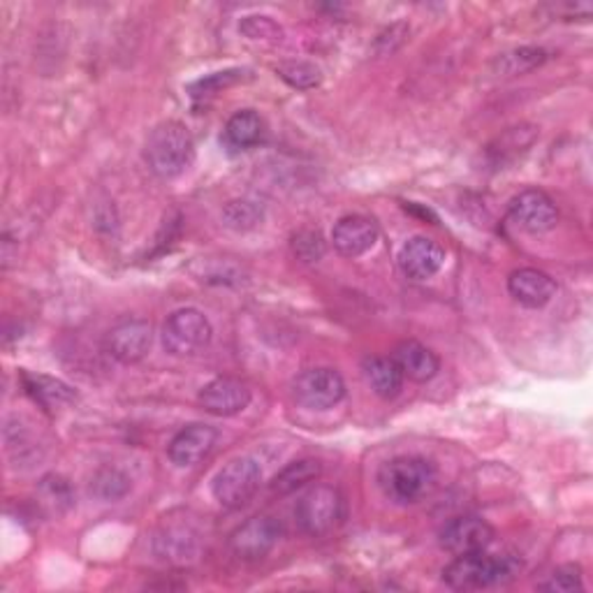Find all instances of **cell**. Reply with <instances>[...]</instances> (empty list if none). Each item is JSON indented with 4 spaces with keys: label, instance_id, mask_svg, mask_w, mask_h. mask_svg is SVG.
<instances>
[{
    "label": "cell",
    "instance_id": "3",
    "mask_svg": "<svg viewBox=\"0 0 593 593\" xmlns=\"http://www.w3.org/2000/svg\"><path fill=\"white\" fill-rule=\"evenodd\" d=\"M521 570V559L515 554L492 557L485 552L461 554L446 570L443 580L450 589L457 591H475L496 584H508L515 580Z\"/></svg>",
    "mask_w": 593,
    "mask_h": 593
},
{
    "label": "cell",
    "instance_id": "9",
    "mask_svg": "<svg viewBox=\"0 0 593 593\" xmlns=\"http://www.w3.org/2000/svg\"><path fill=\"white\" fill-rule=\"evenodd\" d=\"M508 213L510 221L529 234H545L559 223V209L552 202V197L538 188H529L513 197Z\"/></svg>",
    "mask_w": 593,
    "mask_h": 593
},
{
    "label": "cell",
    "instance_id": "17",
    "mask_svg": "<svg viewBox=\"0 0 593 593\" xmlns=\"http://www.w3.org/2000/svg\"><path fill=\"white\" fill-rule=\"evenodd\" d=\"M21 383L29 397L45 408L47 413H61L77 402V392L58 378L45 376V373H21Z\"/></svg>",
    "mask_w": 593,
    "mask_h": 593
},
{
    "label": "cell",
    "instance_id": "29",
    "mask_svg": "<svg viewBox=\"0 0 593 593\" xmlns=\"http://www.w3.org/2000/svg\"><path fill=\"white\" fill-rule=\"evenodd\" d=\"M239 31L251 40H281V35H283L276 21L272 17H265V14L244 17L239 24Z\"/></svg>",
    "mask_w": 593,
    "mask_h": 593
},
{
    "label": "cell",
    "instance_id": "1",
    "mask_svg": "<svg viewBox=\"0 0 593 593\" xmlns=\"http://www.w3.org/2000/svg\"><path fill=\"white\" fill-rule=\"evenodd\" d=\"M149 169L161 179H174L186 172L195 158L190 130L179 121H163L151 130L144 146Z\"/></svg>",
    "mask_w": 593,
    "mask_h": 593
},
{
    "label": "cell",
    "instance_id": "20",
    "mask_svg": "<svg viewBox=\"0 0 593 593\" xmlns=\"http://www.w3.org/2000/svg\"><path fill=\"white\" fill-rule=\"evenodd\" d=\"M262 135H265V121H262L253 109H241V112H237L228 121L223 130L226 144L237 151L253 149L262 140Z\"/></svg>",
    "mask_w": 593,
    "mask_h": 593
},
{
    "label": "cell",
    "instance_id": "12",
    "mask_svg": "<svg viewBox=\"0 0 593 593\" xmlns=\"http://www.w3.org/2000/svg\"><path fill=\"white\" fill-rule=\"evenodd\" d=\"M153 341V327L146 320L130 318L112 327L107 334V350L109 355L119 360L121 364H135L146 358Z\"/></svg>",
    "mask_w": 593,
    "mask_h": 593
},
{
    "label": "cell",
    "instance_id": "15",
    "mask_svg": "<svg viewBox=\"0 0 593 593\" xmlns=\"http://www.w3.org/2000/svg\"><path fill=\"white\" fill-rule=\"evenodd\" d=\"M378 223L369 216H345L332 230V244L343 257H360L376 246Z\"/></svg>",
    "mask_w": 593,
    "mask_h": 593
},
{
    "label": "cell",
    "instance_id": "2",
    "mask_svg": "<svg viewBox=\"0 0 593 593\" xmlns=\"http://www.w3.org/2000/svg\"><path fill=\"white\" fill-rule=\"evenodd\" d=\"M378 487L392 503H417L436 487V466L429 459L417 454L394 457L381 466Z\"/></svg>",
    "mask_w": 593,
    "mask_h": 593
},
{
    "label": "cell",
    "instance_id": "6",
    "mask_svg": "<svg viewBox=\"0 0 593 593\" xmlns=\"http://www.w3.org/2000/svg\"><path fill=\"white\" fill-rule=\"evenodd\" d=\"M262 482V471L257 466V461L251 457H237L218 471L213 477V498L223 505V508H241V505L249 503L255 492L260 490Z\"/></svg>",
    "mask_w": 593,
    "mask_h": 593
},
{
    "label": "cell",
    "instance_id": "23",
    "mask_svg": "<svg viewBox=\"0 0 593 593\" xmlns=\"http://www.w3.org/2000/svg\"><path fill=\"white\" fill-rule=\"evenodd\" d=\"M547 61V52L540 47H519L513 52H505L496 58L494 68L496 73L505 75V77H517V75H526Z\"/></svg>",
    "mask_w": 593,
    "mask_h": 593
},
{
    "label": "cell",
    "instance_id": "10",
    "mask_svg": "<svg viewBox=\"0 0 593 593\" xmlns=\"http://www.w3.org/2000/svg\"><path fill=\"white\" fill-rule=\"evenodd\" d=\"M492 542H494L492 524L475 515L457 517L450 524H446V529L441 531V547L454 557L485 552Z\"/></svg>",
    "mask_w": 593,
    "mask_h": 593
},
{
    "label": "cell",
    "instance_id": "27",
    "mask_svg": "<svg viewBox=\"0 0 593 593\" xmlns=\"http://www.w3.org/2000/svg\"><path fill=\"white\" fill-rule=\"evenodd\" d=\"M91 492L100 501H121L130 492V477L119 469H102L91 480Z\"/></svg>",
    "mask_w": 593,
    "mask_h": 593
},
{
    "label": "cell",
    "instance_id": "7",
    "mask_svg": "<svg viewBox=\"0 0 593 593\" xmlns=\"http://www.w3.org/2000/svg\"><path fill=\"white\" fill-rule=\"evenodd\" d=\"M293 397L309 410H329L345 397V381L334 369H306L293 383Z\"/></svg>",
    "mask_w": 593,
    "mask_h": 593
},
{
    "label": "cell",
    "instance_id": "22",
    "mask_svg": "<svg viewBox=\"0 0 593 593\" xmlns=\"http://www.w3.org/2000/svg\"><path fill=\"white\" fill-rule=\"evenodd\" d=\"M158 554L174 563H186L197 554V534L188 526H172L158 538Z\"/></svg>",
    "mask_w": 593,
    "mask_h": 593
},
{
    "label": "cell",
    "instance_id": "8",
    "mask_svg": "<svg viewBox=\"0 0 593 593\" xmlns=\"http://www.w3.org/2000/svg\"><path fill=\"white\" fill-rule=\"evenodd\" d=\"M281 534H283V526L276 517L255 515L241 524L232 534L230 547L241 561H260L276 547Z\"/></svg>",
    "mask_w": 593,
    "mask_h": 593
},
{
    "label": "cell",
    "instance_id": "11",
    "mask_svg": "<svg viewBox=\"0 0 593 593\" xmlns=\"http://www.w3.org/2000/svg\"><path fill=\"white\" fill-rule=\"evenodd\" d=\"M253 399L251 387L234 376H218L200 392V406L216 417H232L246 410Z\"/></svg>",
    "mask_w": 593,
    "mask_h": 593
},
{
    "label": "cell",
    "instance_id": "31",
    "mask_svg": "<svg viewBox=\"0 0 593 593\" xmlns=\"http://www.w3.org/2000/svg\"><path fill=\"white\" fill-rule=\"evenodd\" d=\"M237 79H241V73L239 70H228V73H216L207 79H200L197 84L190 86V91L195 98H202V96H213L216 91L226 89V86L234 84Z\"/></svg>",
    "mask_w": 593,
    "mask_h": 593
},
{
    "label": "cell",
    "instance_id": "28",
    "mask_svg": "<svg viewBox=\"0 0 593 593\" xmlns=\"http://www.w3.org/2000/svg\"><path fill=\"white\" fill-rule=\"evenodd\" d=\"M542 591H552V593H570V591H582V568L575 563H568L557 568L552 575H549L547 582L540 584Z\"/></svg>",
    "mask_w": 593,
    "mask_h": 593
},
{
    "label": "cell",
    "instance_id": "16",
    "mask_svg": "<svg viewBox=\"0 0 593 593\" xmlns=\"http://www.w3.org/2000/svg\"><path fill=\"white\" fill-rule=\"evenodd\" d=\"M508 290L526 309H542L557 295V283L554 278L534 270V267H524L510 274L508 278Z\"/></svg>",
    "mask_w": 593,
    "mask_h": 593
},
{
    "label": "cell",
    "instance_id": "5",
    "mask_svg": "<svg viewBox=\"0 0 593 593\" xmlns=\"http://www.w3.org/2000/svg\"><path fill=\"white\" fill-rule=\"evenodd\" d=\"M213 329L209 318L197 309L174 311L163 325V348L174 358H190L202 353L211 343Z\"/></svg>",
    "mask_w": 593,
    "mask_h": 593
},
{
    "label": "cell",
    "instance_id": "13",
    "mask_svg": "<svg viewBox=\"0 0 593 593\" xmlns=\"http://www.w3.org/2000/svg\"><path fill=\"white\" fill-rule=\"evenodd\" d=\"M216 441H218V431L213 427L195 422L172 438L167 454H169L174 466L190 469V466L200 464V461H205L211 454Z\"/></svg>",
    "mask_w": 593,
    "mask_h": 593
},
{
    "label": "cell",
    "instance_id": "18",
    "mask_svg": "<svg viewBox=\"0 0 593 593\" xmlns=\"http://www.w3.org/2000/svg\"><path fill=\"white\" fill-rule=\"evenodd\" d=\"M392 360L402 369L404 378L413 383H427L436 376L438 369H441V360H438V355L427 345H422L420 341H402L397 348H394Z\"/></svg>",
    "mask_w": 593,
    "mask_h": 593
},
{
    "label": "cell",
    "instance_id": "14",
    "mask_svg": "<svg viewBox=\"0 0 593 593\" xmlns=\"http://www.w3.org/2000/svg\"><path fill=\"white\" fill-rule=\"evenodd\" d=\"M446 265V251L427 237H410L399 251V267L413 281H427Z\"/></svg>",
    "mask_w": 593,
    "mask_h": 593
},
{
    "label": "cell",
    "instance_id": "21",
    "mask_svg": "<svg viewBox=\"0 0 593 593\" xmlns=\"http://www.w3.org/2000/svg\"><path fill=\"white\" fill-rule=\"evenodd\" d=\"M320 473H322V466L318 459H297L293 461V464L285 466L281 473L274 475L270 490L272 494H278V496L293 494L301 490L304 485H309V482L318 480Z\"/></svg>",
    "mask_w": 593,
    "mask_h": 593
},
{
    "label": "cell",
    "instance_id": "19",
    "mask_svg": "<svg viewBox=\"0 0 593 593\" xmlns=\"http://www.w3.org/2000/svg\"><path fill=\"white\" fill-rule=\"evenodd\" d=\"M362 373L366 385L378 394L381 399H394L399 397L404 387V373L392 358H366L362 362Z\"/></svg>",
    "mask_w": 593,
    "mask_h": 593
},
{
    "label": "cell",
    "instance_id": "25",
    "mask_svg": "<svg viewBox=\"0 0 593 593\" xmlns=\"http://www.w3.org/2000/svg\"><path fill=\"white\" fill-rule=\"evenodd\" d=\"M37 494L42 505H45L52 515H63L65 510H70V505L75 503L73 487L68 485V480H63L61 475L42 477Z\"/></svg>",
    "mask_w": 593,
    "mask_h": 593
},
{
    "label": "cell",
    "instance_id": "26",
    "mask_svg": "<svg viewBox=\"0 0 593 593\" xmlns=\"http://www.w3.org/2000/svg\"><path fill=\"white\" fill-rule=\"evenodd\" d=\"M276 75L285 84H290L293 89H297V91L316 89V86H320V81H322L320 70L316 68L314 63H306V61H285V63L276 65Z\"/></svg>",
    "mask_w": 593,
    "mask_h": 593
},
{
    "label": "cell",
    "instance_id": "24",
    "mask_svg": "<svg viewBox=\"0 0 593 593\" xmlns=\"http://www.w3.org/2000/svg\"><path fill=\"white\" fill-rule=\"evenodd\" d=\"M223 226L234 230V232H249L257 228L265 218V209H262L260 202L249 200V197H241V200H232L223 207Z\"/></svg>",
    "mask_w": 593,
    "mask_h": 593
},
{
    "label": "cell",
    "instance_id": "30",
    "mask_svg": "<svg viewBox=\"0 0 593 593\" xmlns=\"http://www.w3.org/2000/svg\"><path fill=\"white\" fill-rule=\"evenodd\" d=\"M295 255L304 262H318L325 255V241L316 230H301L293 239Z\"/></svg>",
    "mask_w": 593,
    "mask_h": 593
},
{
    "label": "cell",
    "instance_id": "32",
    "mask_svg": "<svg viewBox=\"0 0 593 593\" xmlns=\"http://www.w3.org/2000/svg\"><path fill=\"white\" fill-rule=\"evenodd\" d=\"M406 37H408V26H406V24H394V26H389V29L376 40V50H378V54H383V56L394 54V52H397V50L404 45Z\"/></svg>",
    "mask_w": 593,
    "mask_h": 593
},
{
    "label": "cell",
    "instance_id": "4",
    "mask_svg": "<svg viewBox=\"0 0 593 593\" xmlns=\"http://www.w3.org/2000/svg\"><path fill=\"white\" fill-rule=\"evenodd\" d=\"M343 517H345V501L337 487L329 485H318L306 492L295 510L299 531L311 538H322L327 534H332L343 521Z\"/></svg>",
    "mask_w": 593,
    "mask_h": 593
}]
</instances>
